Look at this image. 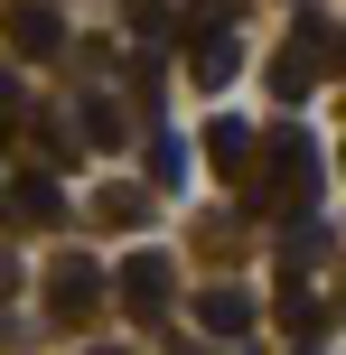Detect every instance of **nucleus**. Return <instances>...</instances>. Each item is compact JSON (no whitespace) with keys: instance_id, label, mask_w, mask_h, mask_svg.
Segmentation results:
<instances>
[{"instance_id":"obj_1","label":"nucleus","mask_w":346,"mask_h":355,"mask_svg":"<svg viewBox=\"0 0 346 355\" xmlns=\"http://www.w3.org/2000/svg\"><path fill=\"white\" fill-rule=\"evenodd\" d=\"M318 141L300 122H281V131H262V150H253V178H243V206L253 215H309L318 206Z\"/></svg>"},{"instance_id":"obj_2","label":"nucleus","mask_w":346,"mask_h":355,"mask_svg":"<svg viewBox=\"0 0 346 355\" xmlns=\"http://www.w3.org/2000/svg\"><path fill=\"white\" fill-rule=\"evenodd\" d=\"M168 300H178V271H168V252H131V262H122V309H131V318H159Z\"/></svg>"},{"instance_id":"obj_3","label":"nucleus","mask_w":346,"mask_h":355,"mask_svg":"<svg viewBox=\"0 0 346 355\" xmlns=\"http://www.w3.org/2000/svg\"><path fill=\"white\" fill-rule=\"evenodd\" d=\"M253 318H262V309H253V290H234V281L197 290V327H206L216 346H243V337H253Z\"/></svg>"},{"instance_id":"obj_4","label":"nucleus","mask_w":346,"mask_h":355,"mask_svg":"<svg viewBox=\"0 0 346 355\" xmlns=\"http://www.w3.org/2000/svg\"><path fill=\"white\" fill-rule=\"evenodd\" d=\"M0 37H10V56H28V66L66 47V28H56V10H47V0H10V10H0Z\"/></svg>"},{"instance_id":"obj_5","label":"nucleus","mask_w":346,"mask_h":355,"mask_svg":"<svg viewBox=\"0 0 346 355\" xmlns=\"http://www.w3.org/2000/svg\"><path fill=\"white\" fill-rule=\"evenodd\" d=\"M94 300H103V271H94V252H66V262L47 271V309H56V318H85Z\"/></svg>"},{"instance_id":"obj_6","label":"nucleus","mask_w":346,"mask_h":355,"mask_svg":"<svg viewBox=\"0 0 346 355\" xmlns=\"http://www.w3.org/2000/svg\"><path fill=\"white\" fill-rule=\"evenodd\" d=\"M10 225H37V234L66 225V187H56L47 168H19V178H10Z\"/></svg>"},{"instance_id":"obj_7","label":"nucleus","mask_w":346,"mask_h":355,"mask_svg":"<svg viewBox=\"0 0 346 355\" xmlns=\"http://www.w3.org/2000/svg\"><path fill=\"white\" fill-rule=\"evenodd\" d=\"M187 75H197L206 94H225V85H234V75H243V47H234V28H197V37H187Z\"/></svg>"},{"instance_id":"obj_8","label":"nucleus","mask_w":346,"mask_h":355,"mask_svg":"<svg viewBox=\"0 0 346 355\" xmlns=\"http://www.w3.org/2000/svg\"><path fill=\"white\" fill-rule=\"evenodd\" d=\"M318 75H328V56H318L309 37H291V47L272 56V103H309V94H318Z\"/></svg>"},{"instance_id":"obj_9","label":"nucleus","mask_w":346,"mask_h":355,"mask_svg":"<svg viewBox=\"0 0 346 355\" xmlns=\"http://www.w3.org/2000/svg\"><path fill=\"white\" fill-rule=\"evenodd\" d=\"M253 150H262V131L216 112V131H206V159H216V178H253Z\"/></svg>"},{"instance_id":"obj_10","label":"nucleus","mask_w":346,"mask_h":355,"mask_svg":"<svg viewBox=\"0 0 346 355\" xmlns=\"http://www.w3.org/2000/svg\"><path fill=\"white\" fill-rule=\"evenodd\" d=\"M75 131H85L94 150H122V141H131V112H122V94H85V112H75Z\"/></svg>"},{"instance_id":"obj_11","label":"nucleus","mask_w":346,"mask_h":355,"mask_svg":"<svg viewBox=\"0 0 346 355\" xmlns=\"http://www.w3.org/2000/svg\"><path fill=\"white\" fill-rule=\"evenodd\" d=\"M281 327H291V337H318V327H328V309H318V290L300 281V262H291V281H281Z\"/></svg>"},{"instance_id":"obj_12","label":"nucleus","mask_w":346,"mask_h":355,"mask_svg":"<svg viewBox=\"0 0 346 355\" xmlns=\"http://www.w3.org/2000/svg\"><path fill=\"white\" fill-rule=\"evenodd\" d=\"M122 28H131V47H159V37H178V10H168V0H131Z\"/></svg>"},{"instance_id":"obj_13","label":"nucleus","mask_w":346,"mask_h":355,"mask_svg":"<svg viewBox=\"0 0 346 355\" xmlns=\"http://www.w3.org/2000/svg\"><path fill=\"white\" fill-rule=\"evenodd\" d=\"M94 215H103V225H141L150 196H141V187H103V196H94Z\"/></svg>"},{"instance_id":"obj_14","label":"nucleus","mask_w":346,"mask_h":355,"mask_svg":"<svg viewBox=\"0 0 346 355\" xmlns=\"http://www.w3.org/2000/svg\"><path fill=\"white\" fill-rule=\"evenodd\" d=\"M234 10H243V0H187V37H197V28H234Z\"/></svg>"},{"instance_id":"obj_15","label":"nucleus","mask_w":346,"mask_h":355,"mask_svg":"<svg viewBox=\"0 0 346 355\" xmlns=\"http://www.w3.org/2000/svg\"><path fill=\"white\" fill-rule=\"evenodd\" d=\"M19 122H28V94H19V75L0 66V131H19Z\"/></svg>"},{"instance_id":"obj_16","label":"nucleus","mask_w":346,"mask_h":355,"mask_svg":"<svg viewBox=\"0 0 346 355\" xmlns=\"http://www.w3.org/2000/svg\"><path fill=\"white\" fill-rule=\"evenodd\" d=\"M150 178H159V187L178 178V141H168V131H150Z\"/></svg>"},{"instance_id":"obj_17","label":"nucleus","mask_w":346,"mask_h":355,"mask_svg":"<svg viewBox=\"0 0 346 355\" xmlns=\"http://www.w3.org/2000/svg\"><path fill=\"white\" fill-rule=\"evenodd\" d=\"M0 215H10V178H0Z\"/></svg>"},{"instance_id":"obj_18","label":"nucleus","mask_w":346,"mask_h":355,"mask_svg":"<svg viewBox=\"0 0 346 355\" xmlns=\"http://www.w3.org/2000/svg\"><path fill=\"white\" fill-rule=\"evenodd\" d=\"M85 355H122V346H85Z\"/></svg>"}]
</instances>
